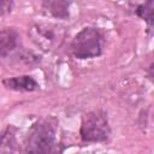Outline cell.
Listing matches in <instances>:
<instances>
[{"instance_id": "cell-5", "label": "cell", "mask_w": 154, "mask_h": 154, "mask_svg": "<svg viewBox=\"0 0 154 154\" xmlns=\"http://www.w3.org/2000/svg\"><path fill=\"white\" fill-rule=\"evenodd\" d=\"M6 89L13 91H36L40 89V84L36 79L29 75H22L16 77H7L1 81Z\"/></svg>"}, {"instance_id": "cell-1", "label": "cell", "mask_w": 154, "mask_h": 154, "mask_svg": "<svg viewBox=\"0 0 154 154\" xmlns=\"http://www.w3.org/2000/svg\"><path fill=\"white\" fill-rule=\"evenodd\" d=\"M24 152L25 154H60L55 125L48 119L32 124L24 140Z\"/></svg>"}, {"instance_id": "cell-7", "label": "cell", "mask_w": 154, "mask_h": 154, "mask_svg": "<svg viewBox=\"0 0 154 154\" xmlns=\"http://www.w3.org/2000/svg\"><path fill=\"white\" fill-rule=\"evenodd\" d=\"M70 5L69 1L63 0H48L42 2L43 10H46L51 16L58 19H66L70 14Z\"/></svg>"}, {"instance_id": "cell-2", "label": "cell", "mask_w": 154, "mask_h": 154, "mask_svg": "<svg viewBox=\"0 0 154 154\" xmlns=\"http://www.w3.org/2000/svg\"><path fill=\"white\" fill-rule=\"evenodd\" d=\"M70 53L79 60L97 58L103 53L105 37L102 32L94 26H87L79 30L70 42Z\"/></svg>"}, {"instance_id": "cell-4", "label": "cell", "mask_w": 154, "mask_h": 154, "mask_svg": "<svg viewBox=\"0 0 154 154\" xmlns=\"http://www.w3.org/2000/svg\"><path fill=\"white\" fill-rule=\"evenodd\" d=\"M81 140L87 143L106 142L111 136V126L107 113L102 109H94L84 114L81 129Z\"/></svg>"}, {"instance_id": "cell-6", "label": "cell", "mask_w": 154, "mask_h": 154, "mask_svg": "<svg viewBox=\"0 0 154 154\" xmlns=\"http://www.w3.org/2000/svg\"><path fill=\"white\" fill-rule=\"evenodd\" d=\"M19 41V34L13 28H5L0 30V59L7 57L16 49Z\"/></svg>"}, {"instance_id": "cell-9", "label": "cell", "mask_w": 154, "mask_h": 154, "mask_svg": "<svg viewBox=\"0 0 154 154\" xmlns=\"http://www.w3.org/2000/svg\"><path fill=\"white\" fill-rule=\"evenodd\" d=\"M154 2L153 1H147L143 4H138L135 7V13L137 17H140L141 19H143L147 24L148 28L150 29L153 26V22H154Z\"/></svg>"}, {"instance_id": "cell-3", "label": "cell", "mask_w": 154, "mask_h": 154, "mask_svg": "<svg viewBox=\"0 0 154 154\" xmlns=\"http://www.w3.org/2000/svg\"><path fill=\"white\" fill-rule=\"evenodd\" d=\"M28 35L38 48L51 52L61 46L65 40L66 31L60 24L51 22H35L29 26Z\"/></svg>"}, {"instance_id": "cell-10", "label": "cell", "mask_w": 154, "mask_h": 154, "mask_svg": "<svg viewBox=\"0 0 154 154\" xmlns=\"http://www.w3.org/2000/svg\"><path fill=\"white\" fill-rule=\"evenodd\" d=\"M13 1H5V0H0V16L7 14L12 11L13 8Z\"/></svg>"}, {"instance_id": "cell-8", "label": "cell", "mask_w": 154, "mask_h": 154, "mask_svg": "<svg viewBox=\"0 0 154 154\" xmlns=\"http://www.w3.org/2000/svg\"><path fill=\"white\" fill-rule=\"evenodd\" d=\"M16 136L11 128L0 131V154H14Z\"/></svg>"}]
</instances>
